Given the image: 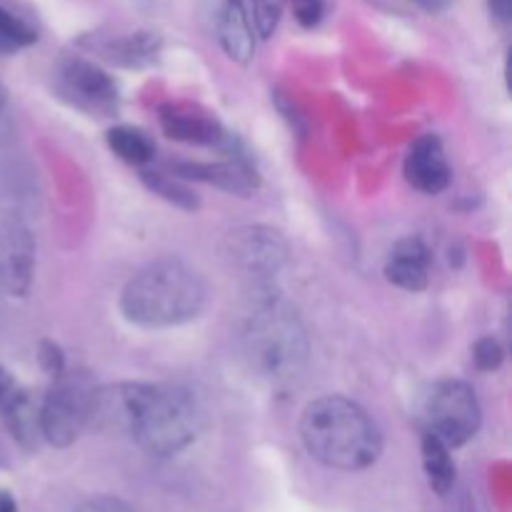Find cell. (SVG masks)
<instances>
[{
	"label": "cell",
	"instance_id": "cell-1",
	"mask_svg": "<svg viewBox=\"0 0 512 512\" xmlns=\"http://www.w3.org/2000/svg\"><path fill=\"white\" fill-rule=\"evenodd\" d=\"M93 423L123 425L140 448L168 458L198 438L203 410L195 395L178 385L123 383L95 390Z\"/></svg>",
	"mask_w": 512,
	"mask_h": 512
},
{
	"label": "cell",
	"instance_id": "cell-2",
	"mask_svg": "<svg viewBox=\"0 0 512 512\" xmlns=\"http://www.w3.org/2000/svg\"><path fill=\"white\" fill-rule=\"evenodd\" d=\"M300 435L318 463L335 470H363L380 458L383 435L358 403L328 395L305 408Z\"/></svg>",
	"mask_w": 512,
	"mask_h": 512
},
{
	"label": "cell",
	"instance_id": "cell-3",
	"mask_svg": "<svg viewBox=\"0 0 512 512\" xmlns=\"http://www.w3.org/2000/svg\"><path fill=\"white\" fill-rule=\"evenodd\" d=\"M205 305L203 278L180 260H158L125 285L120 308L143 328H170L193 320Z\"/></svg>",
	"mask_w": 512,
	"mask_h": 512
},
{
	"label": "cell",
	"instance_id": "cell-4",
	"mask_svg": "<svg viewBox=\"0 0 512 512\" xmlns=\"http://www.w3.org/2000/svg\"><path fill=\"white\" fill-rule=\"evenodd\" d=\"M308 348L303 320L280 298H265L245 323L243 355L260 378H295L308 360Z\"/></svg>",
	"mask_w": 512,
	"mask_h": 512
},
{
	"label": "cell",
	"instance_id": "cell-5",
	"mask_svg": "<svg viewBox=\"0 0 512 512\" xmlns=\"http://www.w3.org/2000/svg\"><path fill=\"white\" fill-rule=\"evenodd\" d=\"M95 388L85 375H55L40 403V435L55 448H68L90 425Z\"/></svg>",
	"mask_w": 512,
	"mask_h": 512
},
{
	"label": "cell",
	"instance_id": "cell-6",
	"mask_svg": "<svg viewBox=\"0 0 512 512\" xmlns=\"http://www.w3.org/2000/svg\"><path fill=\"white\" fill-rule=\"evenodd\" d=\"M425 420L430 435L443 440L448 448H460L480 428V405L475 390L460 380L435 385L425 405Z\"/></svg>",
	"mask_w": 512,
	"mask_h": 512
},
{
	"label": "cell",
	"instance_id": "cell-7",
	"mask_svg": "<svg viewBox=\"0 0 512 512\" xmlns=\"http://www.w3.org/2000/svg\"><path fill=\"white\" fill-rule=\"evenodd\" d=\"M223 260L248 278H270L288 260V243L283 235L265 225H243L225 235Z\"/></svg>",
	"mask_w": 512,
	"mask_h": 512
},
{
	"label": "cell",
	"instance_id": "cell-8",
	"mask_svg": "<svg viewBox=\"0 0 512 512\" xmlns=\"http://www.w3.org/2000/svg\"><path fill=\"white\" fill-rule=\"evenodd\" d=\"M35 273V238L13 215H0V293L25 295Z\"/></svg>",
	"mask_w": 512,
	"mask_h": 512
},
{
	"label": "cell",
	"instance_id": "cell-9",
	"mask_svg": "<svg viewBox=\"0 0 512 512\" xmlns=\"http://www.w3.org/2000/svg\"><path fill=\"white\" fill-rule=\"evenodd\" d=\"M60 88H63V95H68L78 108L88 113L108 115L115 110V100H118L115 83L93 63L78 58L65 60L60 68Z\"/></svg>",
	"mask_w": 512,
	"mask_h": 512
},
{
	"label": "cell",
	"instance_id": "cell-10",
	"mask_svg": "<svg viewBox=\"0 0 512 512\" xmlns=\"http://www.w3.org/2000/svg\"><path fill=\"white\" fill-rule=\"evenodd\" d=\"M205 13H208L210 30L228 58L248 63L253 58L255 40L245 5L240 0H205Z\"/></svg>",
	"mask_w": 512,
	"mask_h": 512
},
{
	"label": "cell",
	"instance_id": "cell-11",
	"mask_svg": "<svg viewBox=\"0 0 512 512\" xmlns=\"http://www.w3.org/2000/svg\"><path fill=\"white\" fill-rule=\"evenodd\" d=\"M405 178L420 193H443L450 183V165L438 135H423L405 158Z\"/></svg>",
	"mask_w": 512,
	"mask_h": 512
},
{
	"label": "cell",
	"instance_id": "cell-12",
	"mask_svg": "<svg viewBox=\"0 0 512 512\" xmlns=\"http://www.w3.org/2000/svg\"><path fill=\"white\" fill-rule=\"evenodd\" d=\"M160 123L170 138L183 140V143L220 145L228 140L218 118L198 105H165L160 110Z\"/></svg>",
	"mask_w": 512,
	"mask_h": 512
},
{
	"label": "cell",
	"instance_id": "cell-13",
	"mask_svg": "<svg viewBox=\"0 0 512 512\" xmlns=\"http://www.w3.org/2000/svg\"><path fill=\"white\" fill-rule=\"evenodd\" d=\"M430 250L420 238H403L395 243L390 250L388 265H385V275L398 288L410 290V293H420L428 288L430 278Z\"/></svg>",
	"mask_w": 512,
	"mask_h": 512
},
{
	"label": "cell",
	"instance_id": "cell-14",
	"mask_svg": "<svg viewBox=\"0 0 512 512\" xmlns=\"http://www.w3.org/2000/svg\"><path fill=\"white\" fill-rule=\"evenodd\" d=\"M5 425H8L10 433L15 435L20 445L25 448H33L43 435H40V403L30 393H25L20 388V393L5 405L3 413Z\"/></svg>",
	"mask_w": 512,
	"mask_h": 512
},
{
	"label": "cell",
	"instance_id": "cell-15",
	"mask_svg": "<svg viewBox=\"0 0 512 512\" xmlns=\"http://www.w3.org/2000/svg\"><path fill=\"white\" fill-rule=\"evenodd\" d=\"M423 465L430 488L438 495L450 493L455 483V465L450 458V448L430 433L423 435Z\"/></svg>",
	"mask_w": 512,
	"mask_h": 512
},
{
	"label": "cell",
	"instance_id": "cell-16",
	"mask_svg": "<svg viewBox=\"0 0 512 512\" xmlns=\"http://www.w3.org/2000/svg\"><path fill=\"white\" fill-rule=\"evenodd\" d=\"M180 173H185L188 178L205 180V183H215L225 190H233V193H248L255 185L253 173L243 165L233 163H215V165H183Z\"/></svg>",
	"mask_w": 512,
	"mask_h": 512
},
{
	"label": "cell",
	"instance_id": "cell-17",
	"mask_svg": "<svg viewBox=\"0 0 512 512\" xmlns=\"http://www.w3.org/2000/svg\"><path fill=\"white\" fill-rule=\"evenodd\" d=\"M108 145L120 160L130 165H145L153 160L155 145L143 130L130 128V125H120L108 133Z\"/></svg>",
	"mask_w": 512,
	"mask_h": 512
},
{
	"label": "cell",
	"instance_id": "cell-18",
	"mask_svg": "<svg viewBox=\"0 0 512 512\" xmlns=\"http://www.w3.org/2000/svg\"><path fill=\"white\" fill-rule=\"evenodd\" d=\"M160 50V38L153 33H135L128 35L125 40L115 43L110 48V58L128 68H143V65L153 63L155 55Z\"/></svg>",
	"mask_w": 512,
	"mask_h": 512
},
{
	"label": "cell",
	"instance_id": "cell-19",
	"mask_svg": "<svg viewBox=\"0 0 512 512\" xmlns=\"http://www.w3.org/2000/svg\"><path fill=\"white\" fill-rule=\"evenodd\" d=\"M35 38L38 35L28 23L0 8V53H13V50L25 48V45L35 43Z\"/></svg>",
	"mask_w": 512,
	"mask_h": 512
},
{
	"label": "cell",
	"instance_id": "cell-20",
	"mask_svg": "<svg viewBox=\"0 0 512 512\" xmlns=\"http://www.w3.org/2000/svg\"><path fill=\"white\" fill-rule=\"evenodd\" d=\"M143 180L148 183L150 190H155V193L163 195V198L170 200V203L180 205V208L193 210L195 205H198L195 195L190 193V190L185 188L183 183H178V180H170V178H165V175H160V173H145Z\"/></svg>",
	"mask_w": 512,
	"mask_h": 512
},
{
	"label": "cell",
	"instance_id": "cell-21",
	"mask_svg": "<svg viewBox=\"0 0 512 512\" xmlns=\"http://www.w3.org/2000/svg\"><path fill=\"white\" fill-rule=\"evenodd\" d=\"M253 13L258 33L263 38H270L280 23V13H283V0H253Z\"/></svg>",
	"mask_w": 512,
	"mask_h": 512
},
{
	"label": "cell",
	"instance_id": "cell-22",
	"mask_svg": "<svg viewBox=\"0 0 512 512\" xmlns=\"http://www.w3.org/2000/svg\"><path fill=\"white\" fill-rule=\"evenodd\" d=\"M473 358L480 370H498L500 363H503V348L495 338H483L475 343Z\"/></svg>",
	"mask_w": 512,
	"mask_h": 512
},
{
	"label": "cell",
	"instance_id": "cell-23",
	"mask_svg": "<svg viewBox=\"0 0 512 512\" xmlns=\"http://www.w3.org/2000/svg\"><path fill=\"white\" fill-rule=\"evenodd\" d=\"M290 3H293L295 18H298V23L305 25V28H313V25H318L320 18H323L325 0H290Z\"/></svg>",
	"mask_w": 512,
	"mask_h": 512
},
{
	"label": "cell",
	"instance_id": "cell-24",
	"mask_svg": "<svg viewBox=\"0 0 512 512\" xmlns=\"http://www.w3.org/2000/svg\"><path fill=\"white\" fill-rule=\"evenodd\" d=\"M73 512H135V508L118 498H95V500H88V503H83Z\"/></svg>",
	"mask_w": 512,
	"mask_h": 512
},
{
	"label": "cell",
	"instance_id": "cell-25",
	"mask_svg": "<svg viewBox=\"0 0 512 512\" xmlns=\"http://www.w3.org/2000/svg\"><path fill=\"white\" fill-rule=\"evenodd\" d=\"M40 363L48 373L60 375L63 373V353L58 350V345L53 343H43L40 345Z\"/></svg>",
	"mask_w": 512,
	"mask_h": 512
},
{
	"label": "cell",
	"instance_id": "cell-26",
	"mask_svg": "<svg viewBox=\"0 0 512 512\" xmlns=\"http://www.w3.org/2000/svg\"><path fill=\"white\" fill-rule=\"evenodd\" d=\"M18 393H20V385L15 383L13 375H10L5 368H0V413H3L5 405H8Z\"/></svg>",
	"mask_w": 512,
	"mask_h": 512
},
{
	"label": "cell",
	"instance_id": "cell-27",
	"mask_svg": "<svg viewBox=\"0 0 512 512\" xmlns=\"http://www.w3.org/2000/svg\"><path fill=\"white\" fill-rule=\"evenodd\" d=\"M488 3L495 18H498L500 23H508L512 15V0H488Z\"/></svg>",
	"mask_w": 512,
	"mask_h": 512
},
{
	"label": "cell",
	"instance_id": "cell-28",
	"mask_svg": "<svg viewBox=\"0 0 512 512\" xmlns=\"http://www.w3.org/2000/svg\"><path fill=\"white\" fill-rule=\"evenodd\" d=\"M413 3H418L423 10H430V13H440V10L448 8L450 0H413Z\"/></svg>",
	"mask_w": 512,
	"mask_h": 512
},
{
	"label": "cell",
	"instance_id": "cell-29",
	"mask_svg": "<svg viewBox=\"0 0 512 512\" xmlns=\"http://www.w3.org/2000/svg\"><path fill=\"white\" fill-rule=\"evenodd\" d=\"M0 512H18V505H15V498L5 490H0Z\"/></svg>",
	"mask_w": 512,
	"mask_h": 512
},
{
	"label": "cell",
	"instance_id": "cell-30",
	"mask_svg": "<svg viewBox=\"0 0 512 512\" xmlns=\"http://www.w3.org/2000/svg\"><path fill=\"white\" fill-rule=\"evenodd\" d=\"M3 108H5V90L3 85H0V115H3Z\"/></svg>",
	"mask_w": 512,
	"mask_h": 512
}]
</instances>
